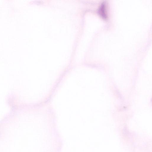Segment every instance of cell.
Wrapping results in <instances>:
<instances>
[{
	"label": "cell",
	"mask_w": 152,
	"mask_h": 152,
	"mask_svg": "<svg viewBox=\"0 0 152 152\" xmlns=\"http://www.w3.org/2000/svg\"><path fill=\"white\" fill-rule=\"evenodd\" d=\"M98 13L100 16L103 18L106 19L107 16V14L106 3L105 2H102L99 7Z\"/></svg>",
	"instance_id": "obj_1"
}]
</instances>
